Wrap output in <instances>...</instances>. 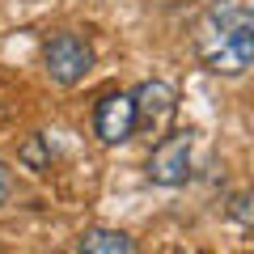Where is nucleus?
<instances>
[{
    "mask_svg": "<svg viewBox=\"0 0 254 254\" xmlns=\"http://www.w3.org/2000/svg\"><path fill=\"white\" fill-rule=\"evenodd\" d=\"M225 212H229V220H237L242 229H254V190H233L225 199Z\"/></svg>",
    "mask_w": 254,
    "mask_h": 254,
    "instance_id": "0eeeda50",
    "label": "nucleus"
},
{
    "mask_svg": "<svg viewBox=\"0 0 254 254\" xmlns=\"http://www.w3.org/2000/svg\"><path fill=\"white\" fill-rule=\"evenodd\" d=\"M190 148H195V136L190 131L161 136L153 144V153H148V161H144L148 182H157V187H182L190 178Z\"/></svg>",
    "mask_w": 254,
    "mask_h": 254,
    "instance_id": "7ed1b4c3",
    "label": "nucleus"
},
{
    "mask_svg": "<svg viewBox=\"0 0 254 254\" xmlns=\"http://www.w3.org/2000/svg\"><path fill=\"white\" fill-rule=\"evenodd\" d=\"M9 190H13V174H9V165L0 161V203L9 199Z\"/></svg>",
    "mask_w": 254,
    "mask_h": 254,
    "instance_id": "1a4fd4ad",
    "label": "nucleus"
},
{
    "mask_svg": "<svg viewBox=\"0 0 254 254\" xmlns=\"http://www.w3.org/2000/svg\"><path fill=\"white\" fill-rule=\"evenodd\" d=\"M43 64L55 85H76L93 68V47L81 34H51L43 47Z\"/></svg>",
    "mask_w": 254,
    "mask_h": 254,
    "instance_id": "f03ea898",
    "label": "nucleus"
},
{
    "mask_svg": "<svg viewBox=\"0 0 254 254\" xmlns=\"http://www.w3.org/2000/svg\"><path fill=\"white\" fill-rule=\"evenodd\" d=\"M93 136L102 144H123L136 136V93H106L93 106Z\"/></svg>",
    "mask_w": 254,
    "mask_h": 254,
    "instance_id": "20e7f679",
    "label": "nucleus"
},
{
    "mask_svg": "<svg viewBox=\"0 0 254 254\" xmlns=\"http://www.w3.org/2000/svg\"><path fill=\"white\" fill-rule=\"evenodd\" d=\"M21 161H26L34 174L51 170V148H47V140H43V136H30V140H26V148H21Z\"/></svg>",
    "mask_w": 254,
    "mask_h": 254,
    "instance_id": "6e6552de",
    "label": "nucleus"
},
{
    "mask_svg": "<svg viewBox=\"0 0 254 254\" xmlns=\"http://www.w3.org/2000/svg\"><path fill=\"white\" fill-rule=\"evenodd\" d=\"M174 115H178V93H174V85H165V81H144V85L136 89V127H140V131L161 136L165 127H170Z\"/></svg>",
    "mask_w": 254,
    "mask_h": 254,
    "instance_id": "39448f33",
    "label": "nucleus"
},
{
    "mask_svg": "<svg viewBox=\"0 0 254 254\" xmlns=\"http://www.w3.org/2000/svg\"><path fill=\"white\" fill-rule=\"evenodd\" d=\"M76 250L81 254H131L136 242L127 233H119V229H89V233H81Z\"/></svg>",
    "mask_w": 254,
    "mask_h": 254,
    "instance_id": "423d86ee",
    "label": "nucleus"
},
{
    "mask_svg": "<svg viewBox=\"0 0 254 254\" xmlns=\"http://www.w3.org/2000/svg\"><path fill=\"white\" fill-rule=\"evenodd\" d=\"M195 55L216 76L254 68V0H212L195 26Z\"/></svg>",
    "mask_w": 254,
    "mask_h": 254,
    "instance_id": "f257e3e1",
    "label": "nucleus"
}]
</instances>
